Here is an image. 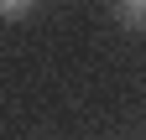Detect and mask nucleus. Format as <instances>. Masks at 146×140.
<instances>
[{
  "label": "nucleus",
  "instance_id": "f257e3e1",
  "mask_svg": "<svg viewBox=\"0 0 146 140\" xmlns=\"http://www.w3.org/2000/svg\"><path fill=\"white\" fill-rule=\"evenodd\" d=\"M120 21L141 31V26H146V0H120Z\"/></svg>",
  "mask_w": 146,
  "mask_h": 140
},
{
  "label": "nucleus",
  "instance_id": "f03ea898",
  "mask_svg": "<svg viewBox=\"0 0 146 140\" xmlns=\"http://www.w3.org/2000/svg\"><path fill=\"white\" fill-rule=\"evenodd\" d=\"M31 10V0H0V21H21Z\"/></svg>",
  "mask_w": 146,
  "mask_h": 140
}]
</instances>
